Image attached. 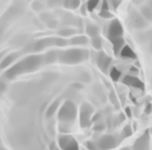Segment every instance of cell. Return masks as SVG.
Segmentation results:
<instances>
[{
    "label": "cell",
    "mask_w": 152,
    "mask_h": 150,
    "mask_svg": "<svg viewBox=\"0 0 152 150\" xmlns=\"http://www.w3.org/2000/svg\"><path fill=\"white\" fill-rule=\"evenodd\" d=\"M42 62H43V59L39 56H28V58H26L21 62L12 66L10 69H8V71L5 72V77L9 78V79H12L14 77L23 74V72L35 70L42 64Z\"/></svg>",
    "instance_id": "obj_1"
},
{
    "label": "cell",
    "mask_w": 152,
    "mask_h": 150,
    "mask_svg": "<svg viewBox=\"0 0 152 150\" xmlns=\"http://www.w3.org/2000/svg\"><path fill=\"white\" fill-rule=\"evenodd\" d=\"M88 58V51L84 49H69L58 54V60L62 63L76 64Z\"/></svg>",
    "instance_id": "obj_2"
},
{
    "label": "cell",
    "mask_w": 152,
    "mask_h": 150,
    "mask_svg": "<svg viewBox=\"0 0 152 150\" xmlns=\"http://www.w3.org/2000/svg\"><path fill=\"white\" fill-rule=\"evenodd\" d=\"M77 116V108L71 101H67L58 111V119L64 122H70Z\"/></svg>",
    "instance_id": "obj_3"
},
{
    "label": "cell",
    "mask_w": 152,
    "mask_h": 150,
    "mask_svg": "<svg viewBox=\"0 0 152 150\" xmlns=\"http://www.w3.org/2000/svg\"><path fill=\"white\" fill-rule=\"evenodd\" d=\"M107 35L111 42H113L114 40H117V38L122 37V35H124V27H122L121 23L118 19H113L110 23Z\"/></svg>",
    "instance_id": "obj_4"
},
{
    "label": "cell",
    "mask_w": 152,
    "mask_h": 150,
    "mask_svg": "<svg viewBox=\"0 0 152 150\" xmlns=\"http://www.w3.org/2000/svg\"><path fill=\"white\" fill-rule=\"evenodd\" d=\"M93 112H94V109L91 108V104H82L81 110H80V125L82 128H87L91 126Z\"/></svg>",
    "instance_id": "obj_5"
},
{
    "label": "cell",
    "mask_w": 152,
    "mask_h": 150,
    "mask_svg": "<svg viewBox=\"0 0 152 150\" xmlns=\"http://www.w3.org/2000/svg\"><path fill=\"white\" fill-rule=\"evenodd\" d=\"M98 150H110L116 147L119 142L114 135H103L96 142Z\"/></svg>",
    "instance_id": "obj_6"
},
{
    "label": "cell",
    "mask_w": 152,
    "mask_h": 150,
    "mask_svg": "<svg viewBox=\"0 0 152 150\" xmlns=\"http://www.w3.org/2000/svg\"><path fill=\"white\" fill-rule=\"evenodd\" d=\"M66 41L63 38H44L34 45V50H41L48 46H65Z\"/></svg>",
    "instance_id": "obj_7"
},
{
    "label": "cell",
    "mask_w": 152,
    "mask_h": 150,
    "mask_svg": "<svg viewBox=\"0 0 152 150\" xmlns=\"http://www.w3.org/2000/svg\"><path fill=\"white\" fill-rule=\"evenodd\" d=\"M58 145L62 150H79L78 143L70 135H62L58 138Z\"/></svg>",
    "instance_id": "obj_8"
},
{
    "label": "cell",
    "mask_w": 152,
    "mask_h": 150,
    "mask_svg": "<svg viewBox=\"0 0 152 150\" xmlns=\"http://www.w3.org/2000/svg\"><path fill=\"white\" fill-rule=\"evenodd\" d=\"M122 83L124 85H128V86L134 87L137 89H145V84L144 82H142V80L138 79L137 77L132 76V75H127L122 79Z\"/></svg>",
    "instance_id": "obj_9"
},
{
    "label": "cell",
    "mask_w": 152,
    "mask_h": 150,
    "mask_svg": "<svg viewBox=\"0 0 152 150\" xmlns=\"http://www.w3.org/2000/svg\"><path fill=\"white\" fill-rule=\"evenodd\" d=\"M111 63H112V59L107 53H104V52L99 53L98 58H97V64H98V67L102 71L105 72V71L109 70Z\"/></svg>",
    "instance_id": "obj_10"
},
{
    "label": "cell",
    "mask_w": 152,
    "mask_h": 150,
    "mask_svg": "<svg viewBox=\"0 0 152 150\" xmlns=\"http://www.w3.org/2000/svg\"><path fill=\"white\" fill-rule=\"evenodd\" d=\"M131 20H132V23H133V25H134L135 28L140 29V28H144L145 26H146L144 16H142V14H138V13H136V12L132 13Z\"/></svg>",
    "instance_id": "obj_11"
},
{
    "label": "cell",
    "mask_w": 152,
    "mask_h": 150,
    "mask_svg": "<svg viewBox=\"0 0 152 150\" xmlns=\"http://www.w3.org/2000/svg\"><path fill=\"white\" fill-rule=\"evenodd\" d=\"M135 150H148L149 149V140H148V136L145 135L142 136L137 140V142L135 143L134 145Z\"/></svg>",
    "instance_id": "obj_12"
},
{
    "label": "cell",
    "mask_w": 152,
    "mask_h": 150,
    "mask_svg": "<svg viewBox=\"0 0 152 150\" xmlns=\"http://www.w3.org/2000/svg\"><path fill=\"white\" fill-rule=\"evenodd\" d=\"M119 56H121L122 59H126V60H134V59H136L135 52L133 51V49L130 46H128V45H126V46L122 48Z\"/></svg>",
    "instance_id": "obj_13"
},
{
    "label": "cell",
    "mask_w": 152,
    "mask_h": 150,
    "mask_svg": "<svg viewBox=\"0 0 152 150\" xmlns=\"http://www.w3.org/2000/svg\"><path fill=\"white\" fill-rule=\"evenodd\" d=\"M112 45H113V50H114V53L116 56L120 54L121 52L122 48L126 46V43H124V40L122 37L120 38H117V40H114L113 42H111Z\"/></svg>",
    "instance_id": "obj_14"
},
{
    "label": "cell",
    "mask_w": 152,
    "mask_h": 150,
    "mask_svg": "<svg viewBox=\"0 0 152 150\" xmlns=\"http://www.w3.org/2000/svg\"><path fill=\"white\" fill-rule=\"evenodd\" d=\"M71 45H76V46H84L88 43V40H87L86 36H76V37H72L70 41Z\"/></svg>",
    "instance_id": "obj_15"
},
{
    "label": "cell",
    "mask_w": 152,
    "mask_h": 150,
    "mask_svg": "<svg viewBox=\"0 0 152 150\" xmlns=\"http://www.w3.org/2000/svg\"><path fill=\"white\" fill-rule=\"evenodd\" d=\"M110 77L113 81H119V79L121 78V71L116 67H112L111 70H110Z\"/></svg>",
    "instance_id": "obj_16"
},
{
    "label": "cell",
    "mask_w": 152,
    "mask_h": 150,
    "mask_svg": "<svg viewBox=\"0 0 152 150\" xmlns=\"http://www.w3.org/2000/svg\"><path fill=\"white\" fill-rule=\"evenodd\" d=\"M86 32L91 38L99 36V28L95 25H88L86 28Z\"/></svg>",
    "instance_id": "obj_17"
},
{
    "label": "cell",
    "mask_w": 152,
    "mask_h": 150,
    "mask_svg": "<svg viewBox=\"0 0 152 150\" xmlns=\"http://www.w3.org/2000/svg\"><path fill=\"white\" fill-rule=\"evenodd\" d=\"M91 46L96 50H100L102 48V40L100 36H96V37L91 38Z\"/></svg>",
    "instance_id": "obj_18"
},
{
    "label": "cell",
    "mask_w": 152,
    "mask_h": 150,
    "mask_svg": "<svg viewBox=\"0 0 152 150\" xmlns=\"http://www.w3.org/2000/svg\"><path fill=\"white\" fill-rule=\"evenodd\" d=\"M15 54H11V56H7V58L4 59L2 61V63L0 64V68H5L7 66H9L11 63H12L13 61H14V59H15Z\"/></svg>",
    "instance_id": "obj_19"
},
{
    "label": "cell",
    "mask_w": 152,
    "mask_h": 150,
    "mask_svg": "<svg viewBox=\"0 0 152 150\" xmlns=\"http://www.w3.org/2000/svg\"><path fill=\"white\" fill-rule=\"evenodd\" d=\"M99 2H100V0H88L86 4L87 10H88L89 12H93V11L99 5Z\"/></svg>",
    "instance_id": "obj_20"
},
{
    "label": "cell",
    "mask_w": 152,
    "mask_h": 150,
    "mask_svg": "<svg viewBox=\"0 0 152 150\" xmlns=\"http://www.w3.org/2000/svg\"><path fill=\"white\" fill-rule=\"evenodd\" d=\"M58 104H60V101H54L53 103L51 104L50 105V108L48 109V111H47V115L48 116H51V115H53V113L56 112V110H58Z\"/></svg>",
    "instance_id": "obj_21"
},
{
    "label": "cell",
    "mask_w": 152,
    "mask_h": 150,
    "mask_svg": "<svg viewBox=\"0 0 152 150\" xmlns=\"http://www.w3.org/2000/svg\"><path fill=\"white\" fill-rule=\"evenodd\" d=\"M80 4V0H66L65 1V7H68V8L76 9Z\"/></svg>",
    "instance_id": "obj_22"
},
{
    "label": "cell",
    "mask_w": 152,
    "mask_h": 150,
    "mask_svg": "<svg viewBox=\"0 0 152 150\" xmlns=\"http://www.w3.org/2000/svg\"><path fill=\"white\" fill-rule=\"evenodd\" d=\"M144 17L148 18V19H152V8H145L142 9V14Z\"/></svg>",
    "instance_id": "obj_23"
},
{
    "label": "cell",
    "mask_w": 152,
    "mask_h": 150,
    "mask_svg": "<svg viewBox=\"0 0 152 150\" xmlns=\"http://www.w3.org/2000/svg\"><path fill=\"white\" fill-rule=\"evenodd\" d=\"M122 133H124V138H129V136H131V135L133 134V130H132L131 126H130V125L126 126V127L124 128V131H122Z\"/></svg>",
    "instance_id": "obj_24"
},
{
    "label": "cell",
    "mask_w": 152,
    "mask_h": 150,
    "mask_svg": "<svg viewBox=\"0 0 152 150\" xmlns=\"http://www.w3.org/2000/svg\"><path fill=\"white\" fill-rule=\"evenodd\" d=\"M99 15L101 16L102 18H105V19H109V18L113 17V15H112V13L110 11H100Z\"/></svg>",
    "instance_id": "obj_25"
},
{
    "label": "cell",
    "mask_w": 152,
    "mask_h": 150,
    "mask_svg": "<svg viewBox=\"0 0 152 150\" xmlns=\"http://www.w3.org/2000/svg\"><path fill=\"white\" fill-rule=\"evenodd\" d=\"M86 148L88 150H98L96 142H91V140H89V142L86 143Z\"/></svg>",
    "instance_id": "obj_26"
},
{
    "label": "cell",
    "mask_w": 152,
    "mask_h": 150,
    "mask_svg": "<svg viewBox=\"0 0 152 150\" xmlns=\"http://www.w3.org/2000/svg\"><path fill=\"white\" fill-rule=\"evenodd\" d=\"M109 2H110V7H112L114 10H116L120 4V0H109Z\"/></svg>",
    "instance_id": "obj_27"
},
{
    "label": "cell",
    "mask_w": 152,
    "mask_h": 150,
    "mask_svg": "<svg viewBox=\"0 0 152 150\" xmlns=\"http://www.w3.org/2000/svg\"><path fill=\"white\" fill-rule=\"evenodd\" d=\"M110 2L109 0H103L102 1V7H101V11H110Z\"/></svg>",
    "instance_id": "obj_28"
},
{
    "label": "cell",
    "mask_w": 152,
    "mask_h": 150,
    "mask_svg": "<svg viewBox=\"0 0 152 150\" xmlns=\"http://www.w3.org/2000/svg\"><path fill=\"white\" fill-rule=\"evenodd\" d=\"M75 33V31H72V30H63V31H61V34L62 35H64V36H68V35H70V34H74Z\"/></svg>",
    "instance_id": "obj_29"
},
{
    "label": "cell",
    "mask_w": 152,
    "mask_h": 150,
    "mask_svg": "<svg viewBox=\"0 0 152 150\" xmlns=\"http://www.w3.org/2000/svg\"><path fill=\"white\" fill-rule=\"evenodd\" d=\"M151 111H152V105H151V104H148L147 108L145 109V112L147 113V114H149V113L151 112Z\"/></svg>",
    "instance_id": "obj_30"
},
{
    "label": "cell",
    "mask_w": 152,
    "mask_h": 150,
    "mask_svg": "<svg viewBox=\"0 0 152 150\" xmlns=\"http://www.w3.org/2000/svg\"><path fill=\"white\" fill-rule=\"evenodd\" d=\"M4 89H5V85H4V83H2V82H0V94L4 91Z\"/></svg>",
    "instance_id": "obj_31"
},
{
    "label": "cell",
    "mask_w": 152,
    "mask_h": 150,
    "mask_svg": "<svg viewBox=\"0 0 152 150\" xmlns=\"http://www.w3.org/2000/svg\"><path fill=\"white\" fill-rule=\"evenodd\" d=\"M126 114L128 115V117H131L132 116V114H131V109H130V108H127V109H126Z\"/></svg>",
    "instance_id": "obj_32"
},
{
    "label": "cell",
    "mask_w": 152,
    "mask_h": 150,
    "mask_svg": "<svg viewBox=\"0 0 152 150\" xmlns=\"http://www.w3.org/2000/svg\"><path fill=\"white\" fill-rule=\"evenodd\" d=\"M0 150H5V149L3 147H0Z\"/></svg>",
    "instance_id": "obj_33"
},
{
    "label": "cell",
    "mask_w": 152,
    "mask_h": 150,
    "mask_svg": "<svg viewBox=\"0 0 152 150\" xmlns=\"http://www.w3.org/2000/svg\"><path fill=\"white\" fill-rule=\"evenodd\" d=\"M0 34H1V31H0Z\"/></svg>",
    "instance_id": "obj_34"
},
{
    "label": "cell",
    "mask_w": 152,
    "mask_h": 150,
    "mask_svg": "<svg viewBox=\"0 0 152 150\" xmlns=\"http://www.w3.org/2000/svg\"><path fill=\"white\" fill-rule=\"evenodd\" d=\"M151 47H152V44H151Z\"/></svg>",
    "instance_id": "obj_35"
}]
</instances>
